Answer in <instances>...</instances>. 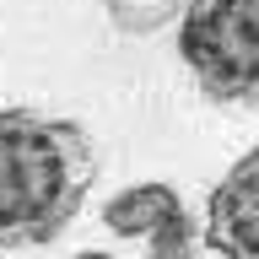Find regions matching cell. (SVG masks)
I'll list each match as a JSON object with an SVG mask.
<instances>
[{
    "label": "cell",
    "instance_id": "277c9868",
    "mask_svg": "<svg viewBox=\"0 0 259 259\" xmlns=\"http://www.w3.org/2000/svg\"><path fill=\"white\" fill-rule=\"evenodd\" d=\"M200 238L216 259H259V146L243 151L205 194Z\"/></svg>",
    "mask_w": 259,
    "mask_h": 259
},
{
    "label": "cell",
    "instance_id": "6da1fadb",
    "mask_svg": "<svg viewBox=\"0 0 259 259\" xmlns=\"http://www.w3.org/2000/svg\"><path fill=\"white\" fill-rule=\"evenodd\" d=\"M97 178L87 124L38 108H0V248H44L76 222Z\"/></svg>",
    "mask_w": 259,
    "mask_h": 259
},
{
    "label": "cell",
    "instance_id": "3957f363",
    "mask_svg": "<svg viewBox=\"0 0 259 259\" xmlns=\"http://www.w3.org/2000/svg\"><path fill=\"white\" fill-rule=\"evenodd\" d=\"M97 216L119 238H146V259H194V216L173 184H130Z\"/></svg>",
    "mask_w": 259,
    "mask_h": 259
},
{
    "label": "cell",
    "instance_id": "5b68a950",
    "mask_svg": "<svg viewBox=\"0 0 259 259\" xmlns=\"http://www.w3.org/2000/svg\"><path fill=\"white\" fill-rule=\"evenodd\" d=\"M76 259H113V254H103V248H81Z\"/></svg>",
    "mask_w": 259,
    "mask_h": 259
},
{
    "label": "cell",
    "instance_id": "7a4b0ae2",
    "mask_svg": "<svg viewBox=\"0 0 259 259\" xmlns=\"http://www.w3.org/2000/svg\"><path fill=\"white\" fill-rule=\"evenodd\" d=\"M173 49L216 103H259V0H184Z\"/></svg>",
    "mask_w": 259,
    "mask_h": 259
}]
</instances>
